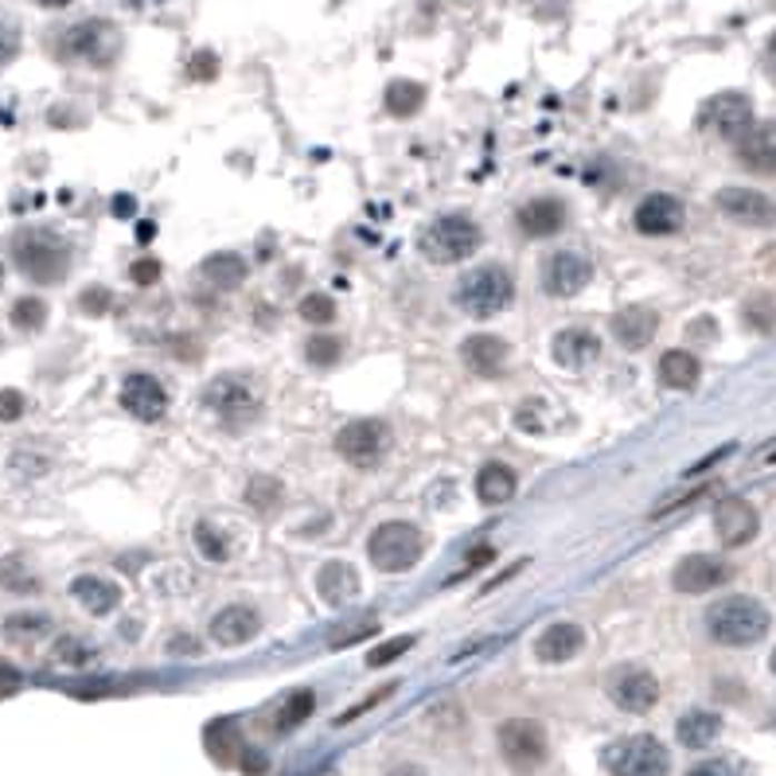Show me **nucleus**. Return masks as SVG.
<instances>
[{
    "label": "nucleus",
    "mask_w": 776,
    "mask_h": 776,
    "mask_svg": "<svg viewBox=\"0 0 776 776\" xmlns=\"http://www.w3.org/2000/svg\"><path fill=\"white\" fill-rule=\"evenodd\" d=\"M32 4H43V9H67L74 0H32Z\"/></svg>",
    "instance_id": "56"
},
{
    "label": "nucleus",
    "mask_w": 776,
    "mask_h": 776,
    "mask_svg": "<svg viewBox=\"0 0 776 776\" xmlns=\"http://www.w3.org/2000/svg\"><path fill=\"white\" fill-rule=\"evenodd\" d=\"M48 633H51V620L43 617V613H17V617L4 620V636H9L12 644H32Z\"/></svg>",
    "instance_id": "33"
},
{
    "label": "nucleus",
    "mask_w": 776,
    "mask_h": 776,
    "mask_svg": "<svg viewBox=\"0 0 776 776\" xmlns=\"http://www.w3.org/2000/svg\"><path fill=\"white\" fill-rule=\"evenodd\" d=\"M20 51V32L12 24H0V67H9Z\"/></svg>",
    "instance_id": "46"
},
{
    "label": "nucleus",
    "mask_w": 776,
    "mask_h": 776,
    "mask_svg": "<svg viewBox=\"0 0 776 776\" xmlns=\"http://www.w3.org/2000/svg\"><path fill=\"white\" fill-rule=\"evenodd\" d=\"M609 698L628 714H648L659 703V683L644 667H620L609 679Z\"/></svg>",
    "instance_id": "10"
},
{
    "label": "nucleus",
    "mask_w": 776,
    "mask_h": 776,
    "mask_svg": "<svg viewBox=\"0 0 776 776\" xmlns=\"http://www.w3.org/2000/svg\"><path fill=\"white\" fill-rule=\"evenodd\" d=\"M17 690H20V671H17V667H4V664H0V698L17 695Z\"/></svg>",
    "instance_id": "50"
},
{
    "label": "nucleus",
    "mask_w": 776,
    "mask_h": 776,
    "mask_svg": "<svg viewBox=\"0 0 776 776\" xmlns=\"http://www.w3.org/2000/svg\"><path fill=\"white\" fill-rule=\"evenodd\" d=\"M196 547H199V555L207 558V563H227L235 550H230V539H227V531H219L215 524H199L196 527Z\"/></svg>",
    "instance_id": "35"
},
{
    "label": "nucleus",
    "mask_w": 776,
    "mask_h": 776,
    "mask_svg": "<svg viewBox=\"0 0 776 776\" xmlns=\"http://www.w3.org/2000/svg\"><path fill=\"white\" fill-rule=\"evenodd\" d=\"M278 496H281V488H278V480H250V491H246V499H250L253 507H273L278 504Z\"/></svg>",
    "instance_id": "44"
},
{
    "label": "nucleus",
    "mask_w": 776,
    "mask_h": 776,
    "mask_svg": "<svg viewBox=\"0 0 776 776\" xmlns=\"http://www.w3.org/2000/svg\"><path fill=\"white\" fill-rule=\"evenodd\" d=\"M765 460H776V445H773V449H765Z\"/></svg>",
    "instance_id": "59"
},
{
    "label": "nucleus",
    "mask_w": 776,
    "mask_h": 776,
    "mask_svg": "<svg viewBox=\"0 0 776 776\" xmlns=\"http://www.w3.org/2000/svg\"><path fill=\"white\" fill-rule=\"evenodd\" d=\"M714 203L722 207V215L745 227H776V203L753 188H722Z\"/></svg>",
    "instance_id": "11"
},
{
    "label": "nucleus",
    "mask_w": 776,
    "mask_h": 776,
    "mask_svg": "<svg viewBox=\"0 0 776 776\" xmlns=\"http://www.w3.org/2000/svg\"><path fill=\"white\" fill-rule=\"evenodd\" d=\"M94 644L79 640V636H63V640L56 644V659L59 664H71V667H87L90 659H94Z\"/></svg>",
    "instance_id": "39"
},
{
    "label": "nucleus",
    "mask_w": 776,
    "mask_h": 776,
    "mask_svg": "<svg viewBox=\"0 0 776 776\" xmlns=\"http://www.w3.org/2000/svg\"><path fill=\"white\" fill-rule=\"evenodd\" d=\"M698 126H703L706 133H718L737 145L753 126H757V121H753V102L745 94H737V90L714 94V98H706L703 110H698Z\"/></svg>",
    "instance_id": "8"
},
{
    "label": "nucleus",
    "mask_w": 776,
    "mask_h": 776,
    "mask_svg": "<svg viewBox=\"0 0 776 776\" xmlns=\"http://www.w3.org/2000/svg\"><path fill=\"white\" fill-rule=\"evenodd\" d=\"M246 262L238 258V253H211V258H203V278L211 281L215 289H238L246 281Z\"/></svg>",
    "instance_id": "31"
},
{
    "label": "nucleus",
    "mask_w": 776,
    "mask_h": 776,
    "mask_svg": "<svg viewBox=\"0 0 776 776\" xmlns=\"http://www.w3.org/2000/svg\"><path fill=\"white\" fill-rule=\"evenodd\" d=\"M71 594H74V601H79L87 613H94V617H106V613H113L121 605V586L110 578H98V574H82V578H74Z\"/></svg>",
    "instance_id": "25"
},
{
    "label": "nucleus",
    "mask_w": 776,
    "mask_h": 776,
    "mask_svg": "<svg viewBox=\"0 0 776 776\" xmlns=\"http://www.w3.org/2000/svg\"><path fill=\"white\" fill-rule=\"evenodd\" d=\"M656 328H659V317L648 305H628V309H620L617 317H613V336H617V344L628 351L648 348V344L656 340Z\"/></svg>",
    "instance_id": "18"
},
{
    "label": "nucleus",
    "mask_w": 776,
    "mask_h": 776,
    "mask_svg": "<svg viewBox=\"0 0 776 776\" xmlns=\"http://www.w3.org/2000/svg\"><path fill=\"white\" fill-rule=\"evenodd\" d=\"M421 98H426V90H421L418 82H390L387 110L395 113V118H410V113L421 106Z\"/></svg>",
    "instance_id": "37"
},
{
    "label": "nucleus",
    "mask_w": 776,
    "mask_h": 776,
    "mask_svg": "<svg viewBox=\"0 0 776 776\" xmlns=\"http://www.w3.org/2000/svg\"><path fill=\"white\" fill-rule=\"evenodd\" d=\"M340 340L336 336H312L309 344H305V356H309V364H317V367H332V364H340Z\"/></svg>",
    "instance_id": "40"
},
{
    "label": "nucleus",
    "mask_w": 776,
    "mask_h": 776,
    "mask_svg": "<svg viewBox=\"0 0 776 776\" xmlns=\"http://www.w3.org/2000/svg\"><path fill=\"white\" fill-rule=\"evenodd\" d=\"M24 414V395L20 390H0V421H17Z\"/></svg>",
    "instance_id": "47"
},
{
    "label": "nucleus",
    "mask_w": 776,
    "mask_h": 776,
    "mask_svg": "<svg viewBox=\"0 0 776 776\" xmlns=\"http://www.w3.org/2000/svg\"><path fill=\"white\" fill-rule=\"evenodd\" d=\"M12 258L24 270V278L40 281V286H56L71 270V246L56 230H24V235H17Z\"/></svg>",
    "instance_id": "2"
},
{
    "label": "nucleus",
    "mask_w": 776,
    "mask_h": 776,
    "mask_svg": "<svg viewBox=\"0 0 776 776\" xmlns=\"http://www.w3.org/2000/svg\"><path fill=\"white\" fill-rule=\"evenodd\" d=\"M301 317L309 320V325H328V320L336 317V305L328 301V297L312 294V297H305V301H301Z\"/></svg>",
    "instance_id": "42"
},
{
    "label": "nucleus",
    "mask_w": 776,
    "mask_h": 776,
    "mask_svg": "<svg viewBox=\"0 0 776 776\" xmlns=\"http://www.w3.org/2000/svg\"><path fill=\"white\" fill-rule=\"evenodd\" d=\"M215 67H219V63H215L211 51H203V56L191 59V74H196V79H215Z\"/></svg>",
    "instance_id": "51"
},
{
    "label": "nucleus",
    "mask_w": 776,
    "mask_h": 776,
    "mask_svg": "<svg viewBox=\"0 0 776 776\" xmlns=\"http://www.w3.org/2000/svg\"><path fill=\"white\" fill-rule=\"evenodd\" d=\"M515 301V281L504 266H480L457 289V305L476 320H488Z\"/></svg>",
    "instance_id": "3"
},
{
    "label": "nucleus",
    "mask_w": 776,
    "mask_h": 776,
    "mask_svg": "<svg viewBox=\"0 0 776 776\" xmlns=\"http://www.w3.org/2000/svg\"><path fill=\"white\" fill-rule=\"evenodd\" d=\"M207 406L219 410L227 421H246L258 402H253V390L242 379H215L207 387Z\"/></svg>",
    "instance_id": "23"
},
{
    "label": "nucleus",
    "mask_w": 776,
    "mask_h": 776,
    "mask_svg": "<svg viewBox=\"0 0 776 776\" xmlns=\"http://www.w3.org/2000/svg\"><path fill=\"white\" fill-rule=\"evenodd\" d=\"M336 449H340L344 460L367 468L382 457V449H387V429H382L379 421H351V426H344L340 434H336Z\"/></svg>",
    "instance_id": "12"
},
{
    "label": "nucleus",
    "mask_w": 776,
    "mask_h": 776,
    "mask_svg": "<svg viewBox=\"0 0 776 776\" xmlns=\"http://www.w3.org/2000/svg\"><path fill=\"white\" fill-rule=\"evenodd\" d=\"M375 633V625H364V628H351V633H340L332 640V648H344V644H351V640H364V636H371Z\"/></svg>",
    "instance_id": "53"
},
{
    "label": "nucleus",
    "mask_w": 776,
    "mask_h": 776,
    "mask_svg": "<svg viewBox=\"0 0 776 776\" xmlns=\"http://www.w3.org/2000/svg\"><path fill=\"white\" fill-rule=\"evenodd\" d=\"M476 246H480V227L465 215H445L421 235V253L437 266L465 262L468 253H476Z\"/></svg>",
    "instance_id": "5"
},
{
    "label": "nucleus",
    "mask_w": 776,
    "mask_h": 776,
    "mask_svg": "<svg viewBox=\"0 0 776 776\" xmlns=\"http://www.w3.org/2000/svg\"><path fill=\"white\" fill-rule=\"evenodd\" d=\"M207 749L219 765H230L238 757V726L235 722H215L207 726Z\"/></svg>",
    "instance_id": "34"
},
{
    "label": "nucleus",
    "mask_w": 776,
    "mask_h": 776,
    "mask_svg": "<svg viewBox=\"0 0 776 776\" xmlns=\"http://www.w3.org/2000/svg\"><path fill=\"white\" fill-rule=\"evenodd\" d=\"M698 375H703V367H698V359L690 356V351H664V359H659V379H664V387L671 390H690L698 382Z\"/></svg>",
    "instance_id": "30"
},
{
    "label": "nucleus",
    "mask_w": 776,
    "mask_h": 776,
    "mask_svg": "<svg viewBox=\"0 0 776 776\" xmlns=\"http://www.w3.org/2000/svg\"><path fill=\"white\" fill-rule=\"evenodd\" d=\"M421 531L410 524H382L371 531V543H367V555H371V566L382 574H402L410 570L421 558Z\"/></svg>",
    "instance_id": "6"
},
{
    "label": "nucleus",
    "mask_w": 776,
    "mask_h": 776,
    "mask_svg": "<svg viewBox=\"0 0 776 776\" xmlns=\"http://www.w3.org/2000/svg\"><path fill=\"white\" fill-rule=\"evenodd\" d=\"M262 628V617L250 609V605H227L211 617V640L222 648H238V644L253 640Z\"/></svg>",
    "instance_id": "17"
},
{
    "label": "nucleus",
    "mask_w": 776,
    "mask_h": 776,
    "mask_svg": "<svg viewBox=\"0 0 776 776\" xmlns=\"http://www.w3.org/2000/svg\"><path fill=\"white\" fill-rule=\"evenodd\" d=\"M507 356H511L507 344L499 340V336H488V332L468 336V340L460 344V359H465V367L476 375H499L507 364Z\"/></svg>",
    "instance_id": "24"
},
{
    "label": "nucleus",
    "mask_w": 776,
    "mask_h": 776,
    "mask_svg": "<svg viewBox=\"0 0 776 776\" xmlns=\"http://www.w3.org/2000/svg\"><path fill=\"white\" fill-rule=\"evenodd\" d=\"M113 211H118V215H129V211H133V199H129V196H118V199H113Z\"/></svg>",
    "instance_id": "55"
},
{
    "label": "nucleus",
    "mask_w": 776,
    "mask_h": 776,
    "mask_svg": "<svg viewBox=\"0 0 776 776\" xmlns=\"http://www.w3.org/2000/svg\"><path fill=\"white\" fill-rule=\"evenodd\" d=\"M110 309V289H82V312H106Z\"/></svg>",
    "instance_id": "49"
},
{
    "label": "nucleus",
    "mask_w": 776,
    "mask_h": 776,
    "mask_svg": "<svg viewBox=\"0 0 776 776\" xmlns=\"http://www.w3.org/2000/svg\"><path fill=\"white\" fill-rule=\"evenodd\" d=\"M737 157L749 172L760 176H776V121H765V126H753L749 133L737 141Z\"/></svg>",
    "instance_id": "20"
},
{
    "label": "nucleus",
    "mask_w": 776,
    "mask_h": 776,
    "mask_svg": "<svg viewBox=\"0 0 776 776\" xmlns=\"http://www.w3.org/2000/svg\"><path fill=\"white\" fill-rule=\"evenodd\" d=\"M499 745H504V757L511 760L519 773H531L547 757V734H543L539 722L531 718H515L507 726H499Z\"/></svg>",
    "instance_id": "9"
},
{
    "label": "nucleus",
    "mask_w": 776,
    "mask_h": 776,
    "mask_svg": "<svg viewBox=\"0 0 776 776\" xmlns=\"http://www.w3.org/2000/svg\"><path fill=\"white\" fill-rule=\"evenodd\" d=\"M476 496H480L488 507L507 504V499L515 496V472H511L507 465H499V460L484 465L480 476H476Z\"/></svg>",
    "instance_id": "29"
},
{
    "label": "nucleus",
    "mask_w": 776,
    "mask_h": 776,
    "mask_svg": "<svg viewBox=\"0 0 776 776\" xmlns=\"http://www.w3.org/2000/svg\"><path fill=\"white\" fill-rule=\"evenodd\" d=\"M387 776H426L421 768H414V765H398V768H390Z\"/></svg>",
    "instance_id": "54"
},
{
    "label": "nucleus",
    "mask_w": 776,
    "mask_h": 776,
    "mask_svg": "<svg viewBox=\"0 0 776 776\" xmlns=\"http://www.w3.org/2000/svg\"><path fill=\"white\" fill-rule=\"evenodd\" d=\"M312 706H317V695H312V690H294V695L281 703L278 718H273V729H278V734H289V729H297L312 714Z\"/></svg>",
    "instance_id": "32"
},
{
    "label": "nucleus",
    "mask_w": 776,
    "mask_h": 776,
    "mask_svg": "<svg viewBox=\"0 0 776 776\" xmlns=\"http://www.w3.org/2000/svg\"><path fill=\"white\" fill-rule=\"evenodd\" d=\"M722 734V718L714 710H690L679 718V726H675V737H679L687 749H706V745H714Z\"/></svg>",
    "instance_id": "28"
},
{
    "label": "nucleus",
    "mask_w": 776,
    "mask_h": 776,
    "mask_svg": "<svg viewBox=\"0 0 776 776\" xmlns=\"http://www.w3.org/2000/svg\"><path fill=\"white\" fill-rule=\"evenodd\" d=\"M43 320H48V305H43L40 297H20V301L12 305V325H17L20 332H40Z\"/></svg>",
    "instance_id": "38"
},
{
    "label": "nucleus",
    "mask_w": 776,
    "mask_h": 776,
    "mask_svg": "<svg viewBox=\"0 0 776 776\" xmlns=\"http://www.w3.org/2000/svg\"><path fill=\"white\" fill-rule=\"evenodd\" d=\"M589 278H594V266L574 250H558L543 270V286L550 297H578L589 286Z\"/></svg>",
    "instance_id": "14"
},
{
    "label": "nucleus",
    "mask_w": 776,
    "mask_h": 776,
    "mask_svg": "<svg viewBox=\"0 0 776 776\" xmlns=\"http://www.w3.org/2000/svg\"><path fill=\"white\" fill-rule=\"evenodd\" d=\"M121 406L141 421H160L168 410V390L152 375H129L121 382Z\"/></svg>",
    "instance_id": "15"
},
{
    "label": "nucleus",
    "mask_w": 776,
    "mask_h": 776,
    "mask_svg": "<svg viewBox=\"0 0 776 776\" xmlns=\"http://www.w3.org/2000/svg\"><path fill=\"white\" fill-rule=\"evenodd\" d=\"M745 320H749V328H757V332H773L776 305L768 301V297H753V301L745 305Z\"/></svg>",
    "instance_id": "41"
},
{
    "label": "nucleus",
    "mask_w": 776,
    "mask_h": 776,
    "mask_svg": "<svg viewBox=\"0 0 776 776\" xmlns=\"http://www.w3.org/2000/svg\"><path fill=\"white\" fill-rule=\"evenodd\" d=\"M129 278H133L137 286H152V281L160 278V262H152V258H141V262H133Z\"/></svg>",
    "instance_id": "48"
},
{
    "label": "nucleus",
    "mask_w": 776,
    "mask_h": 776,
    "mask_svg": "<svg viewBox=\"0 0 776 776\" xmlns=\"http://www.w3.org/2000/svg\"><path fill=\"white\" fill-rule=\"evenodd\" d=\"M550 356H555L558 367L581 371V367H589L601 356V340H597L594 332H586V328H566V332H558L555 344H550Z\"/></svg>",
    "instance_id": "21"
},
{
    "label": "nucleus",
    "mask_w": 776,
    "mask_h": 776,
    "mask_svg": "<svg viewBox=\"0 0 776 776\" xmlns=\"http://www.w3.org/2000/svg\"><path fill=\"white\" fill-rule=\"evenodd\" d=\"M59 51L67 59H79V63H94L106 67L118 59L121 51V32L110 24V20H82V24L67 28L63 40H59Z\"/></svg>",
    "instance_id": "7"
},
{
    "label": "nucleus",
    "mask_w": 776,
    "mask_h": 776,
    "mask_svg": "<svg viewBox=\"0 0 776 776\" xmlns=\"http://www.w3.org/2000/svg\"><path fill=\"white\" fill-rule=\"evenodd\" d=\"M722 581H729V566L722 563V558H714V555L683 558V563L675 566V574H671V586L679 589V594H706V589L722 586Z\"/></svg>",
    "instance_id": "16"
},
{
    "label": "nucleus",
    "mask_w": 776,
    "mask_h": 776,
    "mask_svg": "<svg viewBox=\"0 0 776 776\" xmlns=\"http://www.w3.org/2000/svg\"><path fill=\"white\" fill-rule=\"evenodd\" d=\"M317 594L325 597L328 605H348L351 597L359 594V574L351 570L348 563H328V566H320V574H317Z\"/></svg>",
    "instance_id": "27"
},
{
    "label": "nucleus",
    "mask_w": 776,
    "mask_h": 776,
    "mask_svg": "<svg viewBox=\"0 0 776 776\" xmlns=\"http://www.w3.org/2000/svg\"><path fill=\"white\" fill-rule=\"evenodd\" d=\"M0 281H4V266H0Z\"/></svg>",
    "instance_id": "61"
},
{
    "label": "nucleus",
    "mask_w": 776,
    "mask_h": 776,
    "mask_svg": "<svg viewBox=\"0 0 776 776\" xmlns=\"http://www.w3.org/2000/svg\"><path fill=\"white\" fill-rule=\"evenodd\" d=\"M601 760L613 776H667V768H671L664 742H656L651 734L620 737L605 749Z\"/></svg>",
    "instance_id": "4"
},
{
    "label": "nucleus",
    "mask_w": 776,
    "mask_h": 776,
    "mask_svg": "<svg viewBox=\"0 0 776 776\" xmlns=\"http://www.w3.org/2000/svg\"><path fill=\"white\" fill-rule=\"evenodd\" d=\"M687 776H749L737 760H726V757H714V760H703V765H695Z\"/></svg>",
    "instance_id": "43"
},
{
    "label": "nucleus",
    "mask_w": 776,
    "mask_h": 776,
    "mask_svg": "<svg viewBox=\"0 0 776 776\" xmlns=\"http://www.w3.org/2000/svg\"><path fill=\"white\" fill-rule=\"evenodd\" d=\"M757 511H753L749 499L742 496H729L718 504V511H714V531H718V539L726 543V547H745V543L757 539Z\"/></svg>",
    "instance_id": "13"
},
{
    "label": "nucleus",
    "mask_w": 776,
    "mask_h": 776,
    "mask_svg": "<svg viewBox=\"0 0 776 776\" xmlns=\"http://www.w3.org/2000/svg\"><path fill=\"white\" fill-rule=\"evenodd\" d=\"M768 625H773L768 609L757 597H745V594L726 597V601H718L706 613V633L718 644H726V648H749V644L765 640Z\"/></svg>",
    "instance_id": "1"
},
{
    "label": "nucleus",
    "mask_w": 776,
    "mask_h": 776,
    "mask_svg": "<svg viewBox=\"0 0 776 776\" xmlns=\"http://www.w3.org/2000/svg\"><path fill=\"white\" fill-rule=\"evenodd\" d=\"M137 235H141V242H149V238H152V222H141V227H137Z\"/></svg>",
    "instance_id": "57"
},
{
    "label": "nucleus",
    "mask_w": 776,
    "mask_h": 776,
    "mask_svg": "<svg viewBox=\"0 0 776 776\" xmlns=\"http://www.w3.org/2000/svg\"><path fill=\"white\" fill-rule=\"evenodd\" d=\"M242 768H246V776H262L266 773V757H262V753H246V757H242Z\"/></svg>",
    "instance_id": "52"
},
{
    "label": "nucleus",
    "mask_w": 776,
    "mask_h": 776,
    "mask_svg": "<svg viewBox=\"0 0 776 776\" xmlns=\"http://www.w3.org/2000/svg\"><path fill=\"white\" fill-rule=\"evenodd\" d=\"M768 664H773V675H776V651H773V659H768Z\"/></svg>",
    "instance_id": "60"
},
{
    "label": "nucleus",
    "mask_w": 776,
    "mask_h": 776,
    "mask_svg": "<svg viewBox=\"0 0 776 776\" xmlns=\"http://www.w3.org/2000/svg\"><path fill=\"white\" fill-rule=\"evenodd\" d=\"M683 227V203L675 196H664V191H656V196H648L640 207H636V230L640 235H675V230Z\"/></svg>",
    "instance_id": "19"
},
{
    "label": "nucleus",
    "mask_w": 776,
    "mask_h": 776,
    "mask_svg": "<svg viewBox=\"0 0 776 776\" xmlns=\"http://www.w3.org/2000/svg\"><path fill=\"white\" fill-rule=\"evenodd\" d=\"M410 644H414V636H398V640L382 644V648H375L371 656H367V667H382V664H390V659H398V656H402V651H410Z\"/></svg>",
    "instance_id": "45"
},
{
    "label": "nucleus",
    "mask_w": 776,
    "mask_h": 776,
    "mask_svg": "<svg viewBox=\"0 0 776 776\" xmlns=\"http://www.w3.org/2000/svg\"><path fill=\"white\" fill-rule=\"evenodd\" d=\"M581 644H586V633H581L578 625H570V620H558V625H550L539 633V640H535V656H539L543 664H566V659L578 656Z\"/></svg>",
    "instance_id": "22"
},
{
    "label": "nucleus",
    "mask_w": 776,
    "mask_h": 776,
    "mask_svg": "<svg viewBox=\"0 0 776 776\" xmlns=\"http://www.w3.org/2000/svg\"><path fill=\"white\" fill-rule=\"evenodd\" d=\"M566 227V207L558 199H531L527 207H519V230L527 238H550Z\"/></svg>",
    "instance_id": "26"
},
{
    "label": "nucleus",
    "mask_w": 776,
    "mask_h": 776,
    "mask_svg": "<svg viewBox=\"0 0 776 776\" xmlns=\"http://www.w3.org/2000/svg\"><path fill=\"white\" fill-rule=\"evenodd\" d=\"M768 63H773V71H776V36L768 40Z\"/></svg>",
    "instance_id": "58"
},
{
    "label": "nucleus",
    "mask_w": 776,
    "mask_h": 776,
    "mask_svg": "<svg viewBox=\"0 0 776 776\" xmlns=\"http://www.w3.org/2000/svg\"><path fill=\"white\" fill-rule=\"evenodd\" d=\"M0 586L12 589V594H36V589H40V581H36V574L28 570L24 558L12 555V558H4V563H0Z\"/></svg>",
    "instance_id": "36"
}]
</instances>
